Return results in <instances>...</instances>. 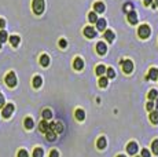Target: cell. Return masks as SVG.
I'll return each mask as SVG.
<instances>
[{
	"label": "cell",
	"mask_w": 158,
	"mask_h": 157,
	"mask_svg": "<svg viewBox=\"0 0 158 157\" xmlns=\"http://www.w3.org/2000/svg\"><path fill=\"white\" fill-rule=\"evenodd\" d=\"M128 22H129L131 25H136L137 23V14L135 13V11L128 13Z\"/></svg>",
	"instance_id": "8fae6325"
},
{
	"label": "cell",
	"mask_w": 158,
	"mask_h": 157,
	"mask_svg": "<svg viewBox=\"0 0 158 157\" xmlns=\"http://www.w3.org/2000/svg\"><path fill=\"white\" fill-rule=\"evenodd\" d=\"M84 36H87L88 39H93L96 36V29L92 26H85L84 28Z\"/></svg>",
	"instance_id": "8992f818"
},
{
	"label": "cell",
	"mask_w": 158,
	"mask_h": 157,
	"mask_svg": "<svg viewBox=\"0 0 158 157\" xmlns=\"http://www.w3.org/2000/svg\"><path fill=\"white\" fill-rule=\"evenodd\" d=\"M146 108H147V110H148V112H153V110H154V108H156V105H154L153 101H150V102H148L147 105H146Z\"/></svg>",
	"instance_id": "d590c367"
},
{
	"label": "cell",
	"mask_w": 158,
	"mask_h": 157,
	"mask_svg": "<svg viewBox=\"0 0 158 157\" xmlns=\"http://www.w3.org/2000/svg\"><path fill=\"white\" fill-rule=\"evenodd\" d=\"M49 157H59L58 150H51V152H49Z\"/></svg>",
	"instance_id": "ab89813d"
},
{
	"label": "cell",
	"mask_w": 158,
	"mask_h": 157,
	"mask_svg": "<svg viewBox=\"0 0 158 157\" xmlns=\"http://www.w3.org/2000/svg\"><path fill=\"white\" fill-rule=\"evenodd\" d=\"M98 14H96L95 13V11H91V13L88 14V21H89V22L91 23H96V22H98Z\"/></svg>",
	"instance_id": "cb8c5ba5"
},
{
	"label": "cell",
	"mask_w": 158,
	"mask_h": 157,
	"mask_svg": "<svg viewBox=\"0 0 158 157\" xmlns=\"http://www.w3.org/2000/svg\"><path fill=\"white\" fill-rule=\"evenodd\" d=\"M93 11H95L96 14H102V13H105V3H102V2H96L95 4H93Z\"/></svg>",
	"instance_id": "30bf717a"
},
{
	"label": "cell",
	"mask_w": 158,
	"mask_h": 157,
	"mask_svg": "<svg viewBox=\"0 0 158 157\" xmlns=\"http://www.w3.org/2000/svg\"><path fill=\"white\" fill-rule=\"evenodd\" d=\"M148 80H157L158 79V69L157 68H151L148 70V76H147Z\"/></svg>",
	"instance_id": "4fadbf2b"
},
{
	"label": "cell",
	"mask_w": 158,
	"mask_h": 157,
	"mask_svg": "<svg viewBox=\"0 0 158 157\" xmlns=\"http://www.w3.org/2000/svg\"><path fill=\"white\" fill-rule=\"evenodd\" d=\"M143 2H144V4H146V6H150L151 3H153V0H143Z\"/></svg>",
	"instance_id": "b9f144b4"
},
{
	"label": "cell",
	"mask_w": 158,
	"mask_h": 157,
	"mask_svg": "<svg viewBox=\"0 0 158 157\" xmlns=\"http://www.w3.org/2000/svg\"><path fill=\"white\" fill-rule=\"evenodd\" d=\"M137 150H139V147H137L136 142H129V143L127 145V152L129 153V155H136Z\"/></svg>",
	"instance_id": "ba28073f"
},
{
	"label": "cell",
	"mask_w": 158,
	"mask_h": 157,
	"mask_svg": "<svg viewBox=\"0 0 158 157\" xmlns=\"http://www.w3.org/2000/svg\"><path fill=\"white\" fill-rule=\"evenodd\" d=\"M41 84H43L41 76H34V77H33V87L34 88H40V87H41Z\"/></svg>",
	"instance_id": "ffe728a7"
},
{
	"label": "cell",
	"mask_w": 158,
	"mask_h": 157,
	"mask_svg": "<svg viewBox=\"0 0 158 157\" xmlns=\"http://www.w3.org/2000/svg\"><path fill=\"white\" fill-rule=\"evenodd\" d=\"M33 157H44V150L41 149V147H36V149L33 150Z\"/></svg>",
	"instance_id": "4316f807"
},
{
	"label": "cell",
	"mask_w": 158,
	"mask_h": 157,
	"mask_svg": "<svg viewBox=\"0 0 158 157\" xmlns=\"http://www.w3.org/2000/svg\"><path fill=\"white\" fill-rule=\"evenodd\" d=\"M59 47L61 48H66V47H68V41H66V39H61L59 40Z\"/></svg>",
	"instance_id": "8d00e7d4"
},
{
	"label": "cell",
	"mask_w": 158,
	"mask_h": 157,
	"mask_svg": "<svg viewBox=\"0 0 158 157\" xmlns=\"http://www.w3.org/2000/svg\"><path fill=\"white\" fill-rule=\"evenodd\" d=\"M4 26H6V21L3 19V18H0V31H2Z\"/></svg>",
	"instance_id": "60d3db41"
},
{
	"label": "cell",
	"mask_w": 158,
	"mask_h": 157,
	"mask_svg": "<svg viewBox=\"0 0 158 157\" xmlns=\"http://www.w3.org/2000/svg\"><path fill=\"white\" fill-rule=\"evenodd\" d=\"M106 66H103V65H99V66H96V69H95V73H96V75H98V76H101V77H102V76H103L105 75V73H106Z\"/></svg>",
	"instance_id": "7402d4cb"
},
{
	"label": "cell",
	"mask_w": 158,
	"mask_h": 157,
	"mask_svg": "<svg viewBox=\"0 0 158 157\" xmlns=\"http://www.w3.org/2000/svg\"><path fill=\"white\" fill-rule=\"evenodd\" d=\"M74 116L78 121H83L84 118H85V112H84L83 109H77V110L74 112Z\"/></svg>",
	"instance_id": "e0dca14e"
},
{
	"label": "cell",
	"mask_w": 158,
	"mask_h": 157,
	"mask_svg": "<svg viewBox=\"0 0 158 157\" xmlns=\"http://www.w3.org/2000/svg\"><path fill=\"white\" fill-rule=\"evenodd\" d=\"M55 132H57V134H62V132H63V124L62 123H57V124H55Z\"/></svg>",
	"instance_id": "d6a6232c"
},
{
	"label": "cell",
	"mask_w": 158,
	"mask_h": 157,
	"mask_svg": "<svg viewBox=\"0 0 158 157\" xmlns=\"http://www.w3.org/2000/svg\"><path fill=\"white\" fill-rule=\"evenodd\" d=\"M150 156H151L150 150H147V149H143L142 150V157H150Z\"/></svg>",
	"instance_id": "74e56055"
},
{
	"label": "cell",
	"mask_w": 158,
	"mask_h": 157,
	"mask_svg": "<svg viewBox=\"0 0 158 157\" xmlns=\"http://www.w3.org/2000/svg\"><path fill=\"white\" fill-rule=\"evenodd\" d=\"M17 157H29V153L26 152L25 149H21L18 152V155H17Z\"/></svg>",
	"instance_id": "e575fe53"
},
{
	"label": "cell",
	"mask_w": 158,
	"mask_h": 157,
	"mask_svg": "<svg viewBox=\"0 0 158 157\" xmlns=\"http://www.w3.org/2000/svg\"><path fill=\"white\" fill-rule=\"evenodd\" d=\"M96 52H98L99 55H105L107 52V46L106 43H103V41H99L98 44H96Z\"/></svg>",
	"instance_id": "52a82bcc"
},
{
	"label": "cell",
	"mask_w": 158,
	"mask_h": 157,
	"mask_svg": "<svg viewBox=\"0 0 158 157\" xmlns=\"http://www.w3.org/2000/svg\"><path fill=\"white\" fill-rule=\"evenodd\" d=\"M151 150H153L154 155L158 156V139H154L153 143H151Z\"/></svg>",
	"instance_id": "f546056e"
},
{
	"label": "cell",
	"mask_w": 158,
	"mask_h": 157,
	"mask_svg": "<svg viewBox=\"0 0 158 157\" xmlns=\"http://www.w3.org/2000/svg\"><path fill=\"white\" fill-rule=\"evenodd\" d=\"M122 70H124L125 73H131L133 70V62L131 61V59L122 61Z\"/></svg>",
	"instance_id": "5b68a950"
},
{
	"label": "cell",
	"mask_w": 158,
	"mask_h": 157,
	"mask_svg": "<svg viewBox=\"0 0 158 157\" xmlns=\"http://www.w3.org/2000/svg\"><path fill=\"white\" fill-rule=\"evenodd\" d=\"M96 146H98V149H105L107 146V139L105 137H101L96 142Z\"/></svg>",
	"instance_id": "9a60e30c"
},
{
	"label": "cell",
	"mask_w": 158,
	"mask_h": 157,
	"mask_svg": "<svg viewBox=\"0 0 158 157\" xmlns=\"http://www.w3.org/2000/svg\"><path fill=\"white\" fill-rule=\"evenodd\" d=\"M13 113H14V105L13 103H7V105L3 108V110H2V116L4 118L11 117V114Z\"/></svg>",
	"instance_id": "277c9868"
},
{
	"label": "cell",
	"mask_w": 158,
	"mask_h": 157,
	"mask_svg": "<svg viewBox=\"0 0 158 157\" xmlns=\"http://www.w3.org/2000/svg\"><path fill=\"white\" fill-rule=\"evenodd\" d=\"M40 65H41V66H44V68H47L49 65V57L48 55H41V57H40Z\"/></svg>",
	"instance_id": "44dd1931"
},
{
	"label": "cell",
	"mask_w": 158,
	"mask_h": 157,
	"mask_svg": "<svg viewBox=\"0 0 158 157\" xmlns=\"http://www.w3.org/2000/svg\"><path fill=\"white\" fill-rule=\"evenodd\" d=\"M43 118H44V120H51L52 112L49 110V109H44V110H43Z\"/></svg>",
	"instance_id": "83f0119b"
},
{
	"label": "cell",
	"mask_w": 158,
	"mask_h": 157,
	"mask_svg": "<svg viewBox=\"0 0 158 157\" xmlns=\"http://www.w3.org/2000/svg\"><path fill=\"white\" fill-rule=\"evenodd\" d=\"M105 29H106V19L99 18L96 22V31H105Z\"/></svg>",
	"instance_id": "5bb4252c"
},
{
	"label": "cell",
	"mask_w": 158,
	"mask_h": 157,
	"mask_svg": "<svg viewBox=\"0 0 158 157\" xmlns=\"http://www.w3.org/2000/svg\"><path fill=\"white\" fill-rule=\"evenodd\" d=\"M117 157H127V156H124V155H118Z\"/></svg>",
	"instance_id": "ee69618b"
},
{
	"label": "cell",
	"mask_w": 158,
	"mask_h": 157,
	"mask_svg": "<svg viewBox=\"0 0 158 157\" xmlns=\"http://www.w3.org/2000/svg\"><path fill=\"white\" fill-rule=\"evenodd\" d=\"M156 6H157V7H158V0H156Z\"/></svg>",
	"instance_id": "f6af8a7d"
},
{
	"label": "cell",
	"mask_w": 158,
	"mask_h": 157,
	"mask_svg": "<svg viewBox=\"0 0 158 157\" xmlns=\"http://www.w3.org/2000/svg\"><path fill=\"white\" fill-rule=\"evenodd\" d=\"M39 130H40V132H44V134H47V132L49 131V124L47 123V120L40 121V124H39Z\"/></svg>",
	"instance_id": "7c38bea8"
},
{
	"label": "cell",
	"mask_w": 158,
	"mask_h": 157,
	"mask_svg": "<svg viewBox=\"0 0 158 157\" xmlns=\"http://www.w3.org/2000/svg\"><path fill=\"white\" fill-rule=\"evenodd\" d=\"M150 121L153 124H158V110L150 112Z\"/></svg>",
	"instance_id": "d4e9b609"
},
{
	"label": "cell",
	"mask_w": 158,
	"mask_h": 157,
	"mask_svg": "<svg viewBox=\"0 0 158 157\" xmlns=\"http://www.w3.org/2000/svg\"><path fill=\"white\" fill-rule=\"evenodd\" d=\"M4 81H6V84H7L10 88H14L17 85V76H15V73H14V72L7 73V76L4 77Z\"/></svg>",
	"instance_id": "3957f363"
},
{
	"label": "cell",
	"mask_w": 158,
	"mask_h": 157,
	"mask_svg": "<svg viewBox=\"0 0 158 157\" xmlns=\"http://www.w3.org/2000/svg\"><path fill=\"white\" fill-rule=\"evenodd\" d=\"M8 41L11 43V46L13 47H18L19 43H21V39H19V36H10Z\"/></svg>",
	"instance_id": "d6986e66"
},
{
	"label": "cell",
	"mask_w": 158,
	"mask_h": 157,
	"mask_svg": "<svg viewBox=\"0 0 158 157\" xmlns=\"http://www.w3.org/2000/svg\"><path fill=\"white\" fill-rule=\"evenodd\" d=\"M109 77H101L99 79V85H101L102 88H106L107 84H109V80H107Z\"/></svg>",
	"instance_id": "f1b7e54d"
},
{
	"label": "cell",
	"mask_w": 158,
	"mask_h": 157,
	"mask_svg": "<svg viewBox=\"0 0 158 157\" xmlns=\"http://www.w3.org/2000/svg\"><path fill=\"white\" fill-rule=\"evenodd\" d=\"M158 98V91L157 90H151L150 93H148V99L150 101H154Z\"/></svg>",
	"instance_id": "1f68e13d"
},
{
	"label": "cell",
	"mask_w": 158,
	"mask_h": 157,
	"mask_svg": "<svg viewBox=\"0 0 158 157\" xmlns=\"http://www.w3.org/2000/svg\"><path fill=\"white\" fill-rule=\"evenodd\" d=\"M73 68H74L76 70H81V69H83V68H84L83 58H80V57L74 58V61H73Z\"/></svg>",
	"instance_id": "9c48e42d"
},
{
	"label": "cell",
	"mask_w": 158,
	"mask_h": 157,
	"mask_svg": "<svg viewBox=\"0 0 158 157\" xmlns=\"http://www.w3.org/2000/svg\"><path fill=\"white\" fill-rule=\"evenodd\" d=\"M114 32L113 31H110V29H107V31H105V39H106L109 43H112V41L114 40Z\"/></svg>",
	"instance_id": "ac0fdd59"
},
{
	"label": "cell",
	"mask_w": 158,
	"mask_h": 157,
	"mask_svg": "<svg viewBox=\"0 0 158 157\" xmlns=\"http://www.w3.org/2000/svg\"><path fill=\"white\" fill-rule=\"evenodd\" d=\"M47 139H48L49 142H54V141H57V132L54 131V130H49L48 132H47Z\"/></svg>",
	"instance_id": "603a6c76"
},
{
	"label": "cell",
	"mask_w": 158,
	"mask_h": 157,
	"mask_svg": "<svg viewBox=\"0 0 158 157\" xmlns=\"http://www.w3.org/2000/svg\"><path fill=\"white\" fill-rule=\"evenodd\" d=\"M10 37H8V35H7V32L4 31V29H2L0 31V43H6Z\"/></svg>",
	"instance_id": "484cf974"
},
{
	"label": "cell",
	"mask_w": 158,
	"mask_h": 157,
	"mask_svg": "<svg viewBox=\"0 0 158 157\" xmlns=\"http://www.w3.org/2000/svg\"><path fill=\"white\" fill-rule=\"evenodd\" d=\"M2 44H3V43H0V48H2Z\"/></svg>",
	"instance_id": "bcb514c9"
},
{
	"label": "cell",
	"mask_w": 158,
	"mask_h": 157,
	"mask_svg": "<svg viewBox=\"0 0 158 157\" xmlns=\"http://www.w3.org/2000/svg\"><path fill=\"white\" fill-rule=\"evenodd\" d=\"M32 8L36 15H41L45 10V2L44 0H33L32 2Z\"/></svg>",
	"instance_id": "6da1fadb"
},
{
	"label": "cell",
	"mask_w": 158,
	"mask_h": 157,
	"mask_svg": "<svg viewBox=\"0 0 158 157\" xmlns=\"http://www.w3.org/2000/svg\"><path fill=\"white\" fill-rule=\"evenodd\" d=\"M137 35H139V37L140 39H147L148 36L151 35V29H150V26L148 25H140L139 26V29H137Z\"/></svg>",
	"instance_id": "7a4b0ae2"
},
{
	"label": "cell",
	"mask_w": 158,
	"mask_h": 157,
	"mask_svg": "<svg viewBox=\"0 0 158 157\" xmlns=\"http://www.w3.org/2000/svg\"><path fill=\"white\" fill-rule=\"evenodd\" d=\"M23 126H25V128H26V130H32V128L34 127V121H33V118L26 117V118H25V121H23Z\"/></svg>",
	"instance_id": "2e32d148"
},
{
	"label": "cell",
	"mask_w": 158,
	"mask_h": 157,
	"mask_svg": "<svg viewBox=\"0 0 158 157\" xmlns=\"http://www.w3.org/2000/svg\"><path fill=\"white\" fill-rule=\"evenodd\" d=\"M132 8H133V4H132V3H125L124 11H127V13H131V11H133Z\"/></svg>",
	"instance_id": "836d02e7"
},
{
	"label": "cell",
	"mask_w": 158,
	"mask_h": 157,
	"mask_svg": "<svg viewBox=\"0 0 158 157\" xmlns=\"http://www.w3.org/2000/svg\"><path fill=\"white\" fill-rule=\"evenodd\" d=\"M156 108L158 109V98H157V102H156Z\"/></svg>",
	"instance_id": "7bdbcfd3"
},
{
	"label": "cell",
	"mask_w": 158,
	"mask_h": 157,
	"mask_svg": "<svg viewBox=\"0 0 158 157\" xmlns=\"http://www.w3.org/2000/svg\"><path fill=\"white\" fill-rule=\"evenodd\" d=\"M106 75H107V77H109V79H114V77H116V70H114L113 68H107Z\"/></svg>",
	"instance_id": "4dcf8cb0"
},
{
	"label": "cell",
	"mask_w": 158,
	"mask_h": 157,
	"mask_svg": "<svg viewBox=\"0 0 158 157\" xmlns=\"http://www.w3.org/2000/svg\"><path fill=\"white\" fill-rule=\"evenodd\" d=\"M4 103H6V101H4V95H3L2 93H0V108H4Z\"/></svg>",
	"instance_id": "f35d334b"
}]
</instances>
